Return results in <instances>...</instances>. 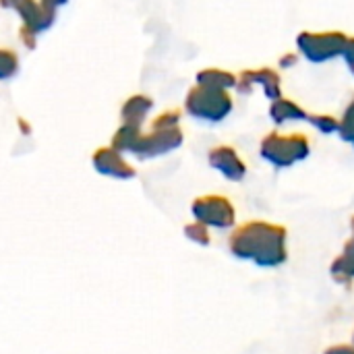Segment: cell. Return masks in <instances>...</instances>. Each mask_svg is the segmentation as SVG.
Here are the masks:
<instances>
[{"label":"cell","instance_id":"5","mask_svg":"<svg viewBox=\"0 0 354 354\" xmlns=\"http://www.w3.org/2000/svg\"><path fill=\"white\" fill-rule=\"evenodd\" d=\"M193 216L197 222L205 224L207 228H230L234 224V207L222 195H205L195 199Z\"/></svg>","mask_w":354,"mask_h":354},{"label":"cell","instance_id":"2","mask_svg":"<svg viewBox=\"0 0 354 354\" xmlns=\"http://www.w3.org/2000/svg\"><path fill=\"white\" fill-rule=\"evenodd\" d=\"M311 153V143L303 133L282 135L280 131H272L261 139V158L274 168H290Z\"/></svg>","mask_w":354,"mask_h":354},{"label":"cell","instance_id":"20","mask_svg":"<svg viewBox=\"0 0 354 354\" xmlns=\"http://www.w3.org/2000/svg\"><path fill=\"white\" fill-rule=\"evenodd\" d=\"M326 354H354V348L353 346H334Z\"/></svg>","mask_w":354,"mask_h":354},{"label":"cell","instance_id":"18","mask_svg":"<svg viewBox=\"0 0 354 354\" xmlns=\"http://www.w3.org/2000/svg\"><path fill=\"white\" fill-rule=\"evenodd\" d=\"M342 58L346 60V64H348V66H353L354 64V37H348V39H346V46H344Z\"/></svg>","mask_w":354,"mask_h":354},{"label":"cell","instance_id":"4","mask_svg":"<svg viewBox=\"0 0 354 354\" xmlns=\"http://www.w3.org/2000/svg\"><path fill=\"white\" fill-rule=\"evenodd\" d=\"M187 110L195 118L220 122L232 112V97L224 89H207L197 85L187 95Z\"/></svg>","mask_w":354,"mask_h":354},{"label":"cell","instance_id":"14","mask_svg":"<svg viewBox=\"0 0 354 354\" xmlns=\"http://www.w3.org/2000/svg\"><path fill=\"white\" fill-rule=\"evenodd\" d=\"M309 122H311L319 133H324V135H334V133H338V129H340V120H338L336 116H332V114H313V112H311Z\"/></svg>","mask_w":354,"mask_h":354},{"label":"cell","instance_id":"16","mask_svg":"<svg viewBox=\"0 0 354 354\" xmlns=\"http://www.w3.org/2000/svg\"><path fill=\"white\" fill-rule=\"evenodd\" d=\"M185 234H187L193 243H197V245H209V230H207V226L201 224V222L189 224V226L185 228Z\"/></svg>","mask_w":354,"mask_h":354},{"label":"cell","instance_id":"10","mask_svg":"<svg viewBox=\"0 0 354 354\" xmlns=\"http://www.w3.org/2000/svg\"><path fill=\"white\" fill-rule=\"evenodd\" d=\"M93 164L102 174H108V176H114V178H131L135 174V170L118 156L116 149L97 151L95 158H93Z\"/></svg>","mask_w":354,"mask_h":354},{"label":"cell","instance_id":"11","mask_svg":"<svg viewBox=\"0 0 354 354\" xmlns=\"http://www.w3.org/2000/svg\"><path fill=\"white\" fill-rule=\"evenodd\" d=\"M236 75L228 73V71H222V68H207V71H201L197 75V85L201 87H207V89H234L236 87Z\"/></svg>","mask_w":354,"mask_h":354},{"label":"cell","instance_id":"19","mask_svg":"<svg viewBox=\"0 0 354 354\" xmlns=\"http://www.w3.org/2000/svg\"><path fill=\"white\" fill-rule=\"evenodd\" d=\"M297 62H299V56H297L295 52H292V54L288 52V54H284V56L280 58V66H282V68H290V66H295Z\"/></svg>","mask_w":354,"mask_h":354},{"label":"cell","instance_id":"8","mask_svg":"<svg viewBox=\"0 0 354 354\" xmlns=\"http://www.w3.org/2000/svg\"><path fill=\"white\" fill-rule=\"evenodd\" d=\"M209 164L212 168H216L224 178L232 180V183H239L245 178L247 174V166L245 162L241 160V156L236 153L234 147L230 145H218L209 151Z\"/></svg>","mask_w":354,"mask_h":354},{"label":"cell","instance_id":"13","mask_svg":"<svg viewBox=\"0 0 354 354\" xmlns=\"http://www.w3.org/2000/svg\"><path fill=\"white\" fill-rule=\"evenodd\" d=\"M151 108V102L147 100V97H131L129 100V104L124 106V118L133 124V127H137L143 118H145V112Z\"/></svg>","mask_w":354,"mask_h":354},{"label":"cell","instance_id":"9","mask_svg":"<svg viewBox=\"0 0 354 354\" xmlns=\"http://www.w3.org/2000/svg\"><path fill=\"white\" fill-rule=\"evenodd\" d=\"M270 118L276 122V124H286V122H309L311 118V112H307L301 104H297L295 100L290 97H278V100H272L270 104Z\"/></svg>","mask_w":354,"mask_h":354},{"label":"cell","instance_id":"7","mask_svg":"<svg viewBox=\"0 0 354 354\" xmlns=\"http://www.w3.org/2000/svg\"><path fill=\"white\" fill-rule=\"evenodd\" d=\"M183 143V133L172 127V129H156V133H151L149 137H141L135 153L141 158H153V156H162L166 151L176 149Z\"/></svg>","mask_w":354,"mask_h":354},{"label":"cell","instance_id":"22","mask_svg":"<svg viewBox=\"0 0 354 354\" xmlns=\"http://www.w3.org/2000/svg\"><path fill=\"white\" fill-rule=\"evenodd\" d=\"M348 68H351V73H353V77H354V64L353 66H348Z\"/></svg>","mask_w":354,"mask_h":354},{"label":"cell","instance_id":"1","mask_svg":"<svg viewBox=\"0 0 354 354\" xmlns=\"http://www.w3.org/2000/svg\"><path fill=\"white\" fill-rule=\"evenodd\" d=\"M230 251L266 268L280 266L286 261V230L270 222H247L232 232Z\"/></svg>","mask_w":354,"mask_h":354},{"label":"cell","instance_id":"21","mask_svg":"<svg viewBox=\"0 0 354 354\" xmlns=\"http://www.w3.org/2000/svg\"><path fill=\"white\" fill-rule=\"evenodd\" d=\"M62 2H64V0H44V6L52 10V8H54L56 4H62Z\"/></svg>","mask_w":354,"mask_h":354},{"label":"cell","instance_id":"15","mask_svg":"<svg viewBox=\"0 0 354 354\" xmlns=\"http://www.w3.org/2000/svg\"><path fill=\"white\" fill-rule=\"evenodd\" d=\"M338 135H340L346 143H351L354 147V100L346 106V110H344V114H342V118H340Z\"/></svg>","mask_w":354,"mask_h":354},{"label":"cell","instance_id":"17","mask_svg":"<svg viewBox=\"0 0 354 354\" xmlns=\"http://www.w3.org/2000/svg\"><path fill=\"white\" fill-rule=\"evenodd\" d=\"M17 68V58L10 52H0V79L10 77Z\"/></svg>","mask_w":354,"mask_h":354},{"label":"cell","instance_id":"6","mask_svg":"<svg viewBox=\"0 0 354 354\" xmlns=\"http://www.w3.org/2000/svg\"><path fill=\"white\" fill-rule=\"evenodd\" d=\"M255 87H261L268 100H278L282 95V79H280L278 71H274L270 66L243 71L236 79L234 89L243 95H249V93H253Z\"/></svg>","mask_w":354,"mask_h":354},{"label":"cell","instance_id":"12","mask_svg":"<svg viewBox=\"0 0 354 354\" xmlns=\"http://www.w3.org/2000/svg\"><path fill=\"white\" fill-rule=\"evenodd\" d=\"M332 274L336 280L340 282H348L351 278H354V218H353V239L346 243L344 253L334 261L332 266Z\"/></svg>","mask_w":354,"mask_h":354},{"label":"cell","instance_id":"3","mask_svg":"<svg viewBox=\"0 0 354 354\" xmlns=\"http://www.w3.org/2000/svg\"><path fill=\"white\" fill-rule=\"evenodd\" d=\"M346 39L348 35L344 31H301L297 46L309 62L322 64L342 56Z\"/></svg>","mask_w":354,"mask_h":354}]
</instances>
